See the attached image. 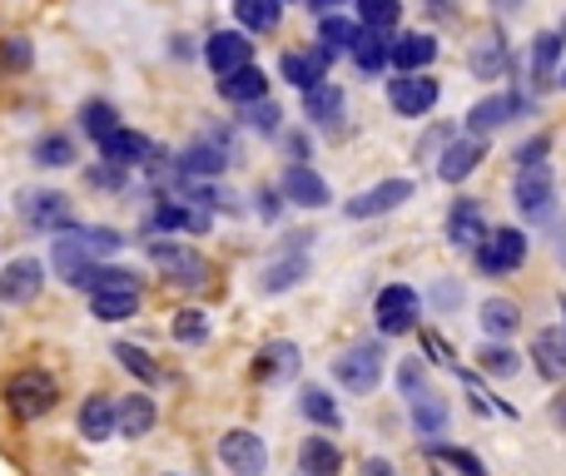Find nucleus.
<instances>
[{"mask_svg": "<svg viewBox=\"0 0 566 476\" xmlns=\"http://www.w3.org/2000/svg\"><path fill=\"white\" fill-rule=\"evenodd\" d=\"M343 109H348V99H343L338 85H313L308 95H303V119H313L318 129H338L343 125Z\"/></svg>", "mask_w": 566, "mask_h": 476, "instance_id": "a878e982", "label": "nucleus"}, {"mask_svg": "<svg viewBox=\"0 0 566 476\" xmlns=\"http://www.w3.org/2000/svg\"><path fill=\"white\" fill-rule=\"evenodd\" d=\"M428 10H432V15H452V6H448V0H428Z\"/></svg>", "mask_w": 566, "mask_h": 476, "instance_id": "680f3d73", "label": "nucleus"}, {"mask_svg": "<svg viewBox=\"0 0 566 476\" xmlns=\"http://www.w3.org/2000/svg\"><path fill=\"white\" fill-rule=\"evenodd\" d=\"M478 368L488 372V378H497V382H507V378H517L522 372V352L512 348V342H482V352H478Z\"/></svg>", "mask_w": 566, "mask_h": 476, "instance_id": "e433bc0d", "label": "nucleus"}, {"mask_svg": "<svg viewBox=\"0 0 566 476\" xmlns=\"http://www.w3.org/2000/svg\"><path fill=\"white\" fill-rule=\"evenodd\" d=\"M279 119H283V109L274 105V99H254V105H244V125L259 129V135H279Z\"/></svg>", "mask_w": 566, "mask_h": 476, "instance_id": "de8ad7c7", "label": "nucleus"}, {"mask_svg": "<svg viewBox=\"0 0 566 476\" xmlns=\"http://www.w3.org/2000/svg\"><path fill=\"white\" fill-rule=\"evenodd\" d=\"M90 313L99 322H125L139 313V288H105V293H90Z\"/></svg>", "mask_w": 566, "mask_h": 476, "instance_id": "f704fd0d", "label": "nucleus"}, {"mask_svg": "<svg viewBox=\"0 0 566 476\" xmlns=\"http://www.w3.org/2000/svg\"><path fill=\"white\" fill-rule=\"evenodd\" d=\"M358 20H348V15H338V10H333V15H323L318 20V45L328 50V55H348L353 50V40H358Z\"/></svg>", "mask_w": 566, "mask_h": 476, "instance_id": "4c0bfd02", "label": "nucleus"}, {"mask_svg": "<svg viewBox=\"0 0 566 476\" xmlns=\"http://www.w3.org/2000/svg\"><path fill=\"white\" fill-rule=\"evenodd\" d=\"M155 422H159L155 398H145V392L115 398V432H119V437L139 442V437H149V432H155Z\"/></svg>", "mask_w": 566, "mask_h": 476, "instance_id": "aec40b11", "label": "nucleus"}, {"mask_svg": "<svg viewBox=\"0 0 566 476\" xmlns=\"http://www.w3.org/2000/svg\"><path fill=\"white\" fill-rule=\"evenodd\" d=\"M115 358H119V368L129 372V378H139L145 388H155L159 382V368H155V358H149L139 342H115Z\"/></svg>", "mask_w": 566, "mask_h": 476, "instance_id": "c03bdc74", "label": "nucleus"}, {"mask_svg": "<svg viewBox=\"0 0 566 476\" xmlns=\"http://www.w3.org/2000/svg\"><path fill=\"white\" fill-rule=\"evenodd\" d=\"M149 263H155L165 278L185 283V288H199V283L209 278V258L199 248H189V243H175V239H155L149 243Z\"/></svg>", "mask_w": 566, "mask_h": 476, "instance_id": "0eeeda50", "label": "nucleus"}, {"mask_svg": "<svg viewBox=\"0 0 566 476\" xmlns=\"http://www.w3.org/2000/svg\"><path fill=\"white\" fill-rule=\"evenodd\" d=\"M552 422H557V427L566 432V388L557 392V398H552Z\"/></svg>", "mask_w": 566, "mask_h": 476, "instance_id": "4d7b16f0", "label": "nucleus"}, {"mask_svg": "<svg viewBox=\"0 0 566 476\" xmlns=\"http://www.w3.org/2000/svg\"><path fill=\"white\" fill-rule=\"evenodd\" d=\"M442 99V85L432 75H392L388 80V105L398 109L402 119H422L432 115V105Z\"/></svg>", "mask_w": 566, "mask_h": 476, "instance_id": "1a4fd4ad", "label": "nucleus"}, {"mask_svg": "<svg viewBox=\"0 0 566 476\" xmlns=\"http://www.w3.org/2000/svg\"><path fill=\"white\" fill-rule=\"evenodd\" d=\"M408 408H412V432H418L422 442H438L442 432H448V422H452L448 398H438V392H418Z\"/></svg>", "mask_w": 566, "mask_h": 476, "instance_id": "393cba45", "label": "nucleus"}, {"mask_svg": "<svg viewBox=\"0 0 566 476\" xmlns=\"http://www.w3.org/2000/svg\"><path fill=\"white\" fill-rule=\"evenodd\" d=\"M50 263H55V273L70 283V288H80V278H85V268H90L95 258H90V248L80 243L75 229H65V234L50 243Z\"/></svg>", "mask_w": 566, "mask_h": 476, "instance_id": "b1692460", "label": "nucleus"}, {"mask_svg": "<svg viewBox=\"0 0 566 476\" xmlns=\"http://www.w3.org/2000/svg\"><path fill=\"white\" fill-rule=\"evenodd\" d=\"M80 437L85 442H109L115 437V398L109 392H90L80 408Z\"/></svg>", "mask_w": 566, "mask_h": 476, "instance_id": "bb28decb", "label": "nucleus"}, {"mask_svg": "<svg viewBox=\"0 0 566 476\" xmlns=\"http://www.w3.org/2000/svg\"><path fill=\"white\" fill-rule=\"evenodd\" d=\"M532 362H537V378H547V382L566 378V338L557 328H542L532 338Z\"/></svg>", "mask_w": 566, "mask_h": 476, "instance_id": "c85d7f7f", "label": "nucleus"}, {"mask_svg": "<svg viewBox=\"0 0 566 476\" xmlns=\"http://www.w3.org/2000/svg\"><path fill=\"white\" fill-rule=\"evenodd\" d=\"M303 278H308V258H303V253H283V258H274V263H264V268H259L254 288L264 293V298H279V293L298 288Z\"/></svg>", "mask_w": 566, "mask_h": 476, "instance_id": "4be33fe9", "label": "nucleus"}, {"mask_svg": "<svg viewBox=\"0 0 566 476\" xmlns=\"http://www.w3.org/2000/svg\"><path fill=\"white\" fill-rule=\"evenodd\" d=\"M328 65H333V55L323 45H313V50H289V55L279 60V75L289 80L293 89H303L308 95L313 85H323L328 80Z\"/></svg>", "mask_w": 566, "mask_h": 476, "instance_id": "dca6fc26", "label": "nucleus"}, {"mask_svg": "<svg viewBox=\"0 0 566 476\" xmlns=\"http://www.w3.org/2000/svg\"><path fill=\"white\" fill-rule=\"evenodd\" d=\"M155 224L159 229H175V234H209V214L205 209H195V204H185V199H159V209H155Z\"/></svg>", "mask_w": 566, "mask_h": 476, "instance_id": "72a5a7b5", "label": "nucleus"}, {"mask_svg": "<svg viewBox=\"0 0 566 476\" xmlns=\"http://www.w3.org/2000/svg\"><path fill=\"white\" fill-rule=\"evenodd\" d=\"M363 476H392V462L388 457H368L363 462Z\"/></svg>", "mask_w": 566, "mask_h": 476, "instance_id": "6e6d98bb", "label": "nucleus"}, {"mask_svg": "<svg viewBox=\"0 0 566 476\" xmlns=\"http://www.w3.org/2000/svg\"><path fill=\"white\" fill-rule=\"evenodd\" d=\"M557 85H562V89H566V65H562V70H557Z\"/></svg>", "mask_w": 566, "mask_h": 476, "instance_id": "0e129e2a", "label": "nucleus"}, {"mask_svg": "<svg viewBox=\"0 0 566 476\" xmlns=\"http://www.w3.org/2000/svg\"><path fill=\"white\" fill-rule=\"evenodd\" d=\"M343 472V452L333 437H303L298 447V476H338Z\"/></svg>", "mask_w": 566, "mask_h": 476, "instance_id": "cd10ccee", "label": "nucleus"}, {"mask_svg": "<svg viewBox=\"0 0 566 476\" xmlns=\"http://www.w3.org/2000/svg\"><path fill=\"white\" fill-rule=\"evenodd\" d=\"M169 338H175L179 348H199V342H209V318L199 308H179L175 322H169Z\"/></svg>", "mask_w": 566, "mask_h": 476, "instance_id": "37998d69", "label": "nucleus"}, {"mask_svg": "<svg viewBox=\"0 0 566 476\" xmlns=\"http://www.w3.org/2000/svg\"><path fill=\"white\" fill-rule=\"evenodd\" d=\"M303 6H313V10H318V15H333V10H338V6H348V0H303Z\"/></svg>", "mask_w": 566, "mask_h": 476, "instance_id": "bf43d9fd", "label": "nucleus"}, {"mask_svg": "<svg viewBox=\"0 0 566 476\" xmlns=\"http://www.w3.org/2000/svg\"><path fill=\"white\" fill-rule=\"evenodd\" d=\"M6 65L10 70H25L30 65V45H25V40H6Z\"/></svg>", "mask_w": 566, "mask_h": 476, "instance_id": "603ef678", "label": "nucleus"}, {"mask_svg": "<svg viewBox=\"0 0 566 476\" xmlns=\"http://www.w3.org/2000/svg\"><path fill=\"white\" fill-rule=\"evenodd\" d=\"M219 462H224L234 476H264L269 472V447L259 432L249 427H234L219 437Z\"/></svg>", "mask_w": 566, "mask_h": 476, "instance_id": "6e6552de", "label": "nucleus"}, {"mask_svg": "<svg viewBox=\"0 0 566 476\" xmlns=\"http://www.w3.org/2000/svg\"><path fill=\"white\" fill-rule=\"evenodd\" d=\"M488 234V214H482L478 199H452L448 209V243L452 248H478Z\"/></svg>", "mask_w": 566, "mask_h": 476, "instance_id": "412c9836", "label": "nucleus"}, {"mask_svg": "<svg viewBox=\"0 0 566 476\" xmlns=\"http://www.w3.org/2000/svg\"><path fill=\"white\" fill-rule=\"evenodd\" d=\"M279 194L289 199V204H298V209H328L333 189H328V179H323L313 165H289V169H283Z\"/></svg>", "mask_w": 566, "mask_h": 476, "instance_id": "4468645a", "label": "nucleus"}, {"mask_svg": "<svg viewBox=\"0 0 566 476\" xmlns=\"http://www.w3.org/2000/svg\"><path fill=\"white\" fill-rule=\"evenodd\" d=\"M289 155H293V165H308V155H313L308 135H289Z\"/></svg>", "mask_w": 566, "mask_h": 476, "instance_id": "5fc2aeb1", "label": "nucleus"}, {"mask_svg": "<svg viewBox=\"0 0 566 476\" xmlns=\"http://www.w3.org/2000/svg\"><path fill=\"white\" fill-rule=\"evenodd\" d=\"M165 476H179V472H165Z\"/></svg>", "mask_w": 566, "mask_h": 476, "instance_id": "338daca9", "label": "nucleus"}, {"mask_svg": "<svg viewBox=\"0 0 566 476\" xmlns=\"http://www.w3.org/2000/svg\"><path fill=\"white\" fill-rule=\"evenodd\" d=\"M428 452H432L438 462H448V467H458L462 476H488L482 457H472V452H462V447H448V442H428Z\"/></svg>", "mask_w": 566, "mask_h": 476, "instance_id": "49530a36", "label": "nucleus"}, {"mask_svg": "<svg viewBox=\"0 0 566 476\" xmlns=\"http://www.w3.org/2000/svg\"><path fill=\"white\" fill-rule=\"evenodd\" d=\"M512 194H517V214L527 219V224H552V214H557V174H552L547 159L517 169Z\"/></svg>", "mask_w": 566, "mask_h": 476, "instance_id": "f03ea898", "label": "nucleus"}, {"mask_svg": "<svg viewBox=\"0 0 566 476\" xmlns=\"http://www.w3.org/2000/svg\"><path fill=\"white\" fill-rule=\"evenodd\" d=\"M527 234L522 229H488L482 243L472 248V258H478V268L488 273V278H507V273H517L522 263H527Z\"/></svg>", "mask_w": 566, "mask_h": 476, "instance_id": "20e7f679", "label": "nucleus"}, {"mask_svg": "<svg viewBox=\"0 0 566 476\" xmlns=\"http://www.w3.org/2000/svg\"><path fill=\"white\" fill-rule=\"evenodd\" d=\"M175 55H179V60H189V55H195V45H189V35H175Z\"/></svg>", "mask_w": 566, "mask_h": 476, "instance_id": "052dcab7", "label": "nucleus"}, {"mask_svg": "<svg viewBox=\"0 0 566 476\" xmlns=\"http://www.w3.org/2000/svg\"><path fill=\"white\" fill-rule=\"evenodd\" d=\"M562 313H566V298H562Z\"/></svg>", "mask_w": 566, "mask_h": 476, "instance_id": "69168bd1", "label": "nucleus"}, {"mask_svg": "<svg viewBox=\"0 0 566 476\" xmlns=\"http://www.w3.org/2000/svg\"><path fill=\"white\" fill-rule=\"evenodd\" d=\"M328 372L343 392L368 398V392H378L382 372H388V352H382V342H353V348H343L338 358H333Z\"/></svg>", "mask_w": 566, "mask_h": 476, "instance_id": "f257e3e1", "label": "nucleus"}, {"mask_svg": "<svg viewBox=\"0 0 566 476\" xmlns=\"http://www.w3.org/2000/svg\"><path fill=\"white\" fill-rule=\"evenodd\" d=\"M234 15H239V25H244V30H259V35H269V30L279 25L283 6H279V0H234Z\"/></svg>", "mask_w": 566, "mask_h": 476, "instance_id": "79ce46f5", "label": "nucleus"}, {"mask_svg": "<svg viewBox=\"0 0 566 476\" xmlns=\"http://www.w3.org/2000/svg\"><path fill=\"white\" fill-rule=\"evenodd\" d=\"M205 65L214 70L219 80L244 70V65H254V40H249L244 30H214V35L205 40Z\"/></svg>", "mask_w": 566, "mask_h": 476, "instance_id": "f8f14e48", "label": "nucleus"}, {"mask_svg": "<svg viewBox=\"0 0 566 476\" xmlns=\"http://www.w3.org/2000/svg\"><path fill=\"white\" fill-rule=\"evenodd\" d=\"M75 234H80V243H85V248H90V258H109V253H119V248H125V239H119L115 234V229H75Z\"/></svg>", "mask_w": 566, "mask_h": 476, "instance_id": "09e8293b", "label": "nucleus"}, {"mask_svg": "<svg viewBox=\"0 0 566 476\" xmlns=\"http://www.w3.org/2000/svg\"><path fill=\"white\" fill-rule=\"evenodd\" d=\"M15 209L40 234H65V229H75V209H70V199L60 194V189H25V194L15 199Z\"/></svg>", "mask_w": 566, "mask_h": 476, "instance_id": "423d86ee", "label": "nucleus"}, {"mask_svg": "<svg viewBox=\"0 0 566 476\" xmlns=\"http://www.w3.org/2000/svg\"><path fill=\"white\" fill-rule=\"evenodd\" d=\"M229 145H219V139H199V145H189L185 155H175V174L179 179H214L229 169Z\"/></svg>", "mask_w": 566, "mask_h": 476, "instance_id": "a211bd4d", "label": "nucleus"}, {"mask_svg": "<svg viewBox=\"0 0 566 476\" xmlns=\"http://www.w3.org/2000/svg\"><path fill=\"white\" fill-rule=\"evenodd\" d=\"M522 109H527V99H522V95H488V99H478V105L468 109V135L472 139L497 135V129L507 125L512 115H522Z\"/></svg>", "mask_w": 566, "mask_h": 476, "instance_id": "f3484780", "label": "nucleus"}, {"mask_svg": "<svg viewBox=\"0 0 566 476\" xmlns=\"http://www.w3.org/2000/svg\"><path fill=\"white\" fill-rule=\"evenodd\" d=\"M418 313H422V298L412 283H388V288L373 298V322H378L382 338H402V332L418 328Z\"/></svg>", "mask_w": 566, "mask_h": 476, "instance_id": "39448f33", "label": "nucleus"}, {"mask_svg": "<svg viewBox=\"0 0 566 476\" xmlns=\"http://www.w3.org/2000/svg\"><path fill=\"white\" fill-rule=\"evenodd\" d=\"M30 159H35L40 169H70L75 165V139L70 135H40L35 149H30Z\"/></svg>", "mask_w": 566, "mask_h": 476, "instance_id": "a19ab883", "label": "nucleus"}, {"mask_svg": "<svg viewBox=\"0 0 566 476\" xmlns=\"http://www.w3.org/2000/svg\"><path fill=\"white\" fill-rule=\"evenodd\" d=\"M557 60H562V30H542L537 45H532V85H537V95L557 85Z\"/></svg>", "mask_w": 566, "mask_h": 476, "instance_id": "7c9ffc66", "label": "nucleus"}, {"mask_svg": "<svg viewBox=\"0 0 566 476\" xmlns=\"http://www.w3.org/2000/svg\"><path fill=\"white\" fill-rule=\"evenodd\" d=\"M472 75L478 80H502L507 75V40L502 35L478 40V50H472Z\"/></svg>", "mask_w": 566, "mask_h": 476, "instance_id": "58836bf2", "label": "nucleus"}, {"mask_svg": "<svg viewBox=\"0 0 566 476\" xmlns=\"http://www.w3.org/2000/svg\"><path fill=\"white\" fill-rule=\"evenodd\" d=\"M388 50H392L388 30H358V40H353L348 55L358 60L363 75H382V70H388Z\"/></svg>", "mask_w": 566, "mask_h": 476, "instance_id": "473e14b6", "label": "nucleus"}, {"mask_svg": "<svg viewBox=\"0 0 566 476\" xmlns=\"http://www.w3.org/2000/svg\"><path fill=\"white\" fill-rule=\"evenodd\" d=\"M298 412L313 422V427H323V432H343V408L328 398V388H318V382L298 388Z\"/></svg>", "mask_w": 566, "mask_h": 476, "instance_id": "c756f323", "label": "nucleus"}, {"mask_svg": "<svg viewBox=\"0 0 566 476\" xmlns=\"http://www.w3.org/2000/svg\"><path fill=\"white\" fill-rule=\"evenodd\" d=\"M219 95L234 99V105H254V99H269V75L259 65H244L234 75L219 80Z\"/></svg>", "mask_w": 566, "mask_h": 476, "instance_id": "2f4dec72", "label": "nucleus"}, {"mask_svg": "<svg viewBox=\"0 0 566 476\" xmlns=\"http://www.w3.org/2000/svg\"><path fill=\"white\" fill-rule=\"evenodd\" d=\"M422 342H428V352H432V358H438V362H458V358H448V348H442V338H438V332H428V338H422Z\"/></svg>", "mask_w": 566, "mask_h": 476, "instance_id": "13d9d810", "label": "nucleus"}, {"mask_svg": "<svg viewBox=\"0 0 566 476\" xmlns=\"http://www.w3.org/2000/svg\"><path fill=\"white\" fill-rule=\"evenodd\" d=\"M488 159V139H472V135H452L438 155V179L442 184H462L472 169Z\"/></svg>", "mask_w": 566, "mask_h": 476, "instance_id": "ddd939ff", "label": "nucleus"}, {"mask_svg": "<svg viewBox=\"0 0 566 476\" xmlns=\"http://www.w3.org/2000/svg\"><path fill=\"white\" fill-rule=\"evenodd\" d=\"M478 322H482V332H488L492 342H507L512 332L522 328V308L512 298H488V303H482V318Z\"/></svg>", "mask_w": 566, "mask_h": 476, "instance_id": "c9c22d12", "label": "nucleus"}, {"mask_svg": "<svg viewBox=\"0 0 566 476\" xmlns=\"http://www.w3.org/2000/svg\"><path fill=\"white\" fill-rule=\"evenodd\" d=\"M438 60V40L428 30H408V35H392V50H388V65L398 75H428V65Z\"/></svg>", "mask_w": 566, "mask_h": 476, "instance_id": "2eb2a0df", "label": "nucleus"}, {"mask_svg": "<svg viewBox=\"0 0 566 476\" xmlns=\"http://www.w3.org/2000/svg\"><path fill=\"white\" fill-rule=\"evenodd\" d=\"M353 6H358L363 30H392L402 15V0H353Z\"/></svg>", "mask_w": 566, "mask_h": 476, "instance_id": "a18cd8bd", "label": "nucleus"}, {"mask_svg": "<svg viewBox=\"0 0 566 476\" xmlns=\"http://www.w3.org/2000/svg\"><path fill=\"white\" fill-rule=\"evenodd\" d=\"M412 194H418V184H412V179H382V184L353 194L348 204H343V214H348V219H378V214H392V209H402Z\"/></svg>", "mask_w": 566, "mask_h": 476, "instance_id": "9b49d317", "label": "nucleus"}, {"mask_svg": "<svg viewBox=\"0 0 566 476\" xmlns=\"http://www.w3.org/2000/svg\"><path fill=\"white\" fill-rule=\"evenodd\" d=\"M398 388H402V398H418V392H428V368H422L418 358H408L402 362V372H398Z\"/></svg>", "mask_w": 566, "mask_h": 476, "instance_id": "8fccbe9b", "label": "nucleus"}, {"mask_svg": "<svg viewBox=\"0 0 566 476\" xmlns=\"http://www.w3.org/2000/svg\"><path fill=\"white\" fill-rule=\"evenodd\" d=\"M149 149H155V145H149V139L139 135V129H125V125H119L115 135L99 139V159H105V165H115V169H135V165H145Z\"/></svg>", "mask_w": 566, "mask_h": 476, "instance_id": "5701e85b", "label": "nucleus"}, {"mask_svg": "<svg viewBox=\"0 0 566 476\" xmlns=\"http://www.w3.org/2000/svg\"><path fill=\"white\" fill-rule=\"evenodd\" d=\"M80 129L99 145L105 135H115L119 129V109L109 105V99H85V105H80Z\"/></svg>", "mask_w": 566, "mask_h": 476, "instance_id": "ea45409f", "label": "nucleus"}, {"mask_svg": "<svg viewBox=\"0 0 566 476\" xmlns=\"http://www.w3.org/2000/svg\"><path fill=\"white\" fill-rule=\"evenodd\" d=\"M259 214H264L269 224H274V219L283 214V204H279V194H274V189H259Z\"/></svg>", "mask_w": 566, "mask_h": 476, "instance_id": "864d4df0", "label": "nucleus"}, {"mask_svg": "<svg viewBox=\"0 0 566 476\" xmlns=\"http://www.w3.org/2000/svg\"><path fill=\"white\" fill-rule=\"evenodd\" d=\"M55 402H60V382L50 378V372H40V368H25V372H15V378L6 382V408L15 412L20 422L45 417Z\"/></svg>", "mask_w": 566, "mask_h": 476, "instance_id": "7ed1b4c3", "label": "nucleus"}, {"mask_svg": "<svg viewBox=\"0 0 566 476\" xmlns=\"http://www.w3.org/2000/svg\"><path fill=\"white\" fill-rule=\"evenodd\" d=\"M547 149H552V135H532L527 145L517 149V165L527 169V165H542V159H547Z\"/></svg>", "mask_w": 566, "mask_h": 476, "instance_id": "3c124183", "label": "nucleus"}, {"mask_svg": "<svg viewBox=\"0 0 566 476\" xmlns=\"http://www.w3.org/2000/svg\"><path fill=\"white\" fill-rule=\"evenodd\" d=\"M40 288H45V263L40 258H10L6 268H0V303L6 308H25V303L40 298Z\"/></svg>", "mask_w": 566, "mask_h": 476, "instance_id": "9d476101", "label": "nucleus"}, {"mask_svg": "<svg viewBox=\"0 0 566 476\" xmlns=\"http://www.w3.org/2000/svg\"><path fill=\"white\" fill-rule=\"evenodd\" d=\"M279 6H283V0H279Z\"/></svg>", "mask_w": 566, "mask_h": 476, "instance_id": "774afa93", "label": "nucleus"}, {"mask_svg": "<svg viewBox=\"0 0 566 476\" xmlns=\"http://www.w3.org/2000/svg\"><path fill=\"white\" fill-rule=\"evenodd\" d=\"M298 368H303V352H298V342H289V338H274L254 352V378L259 382H289Z\"/></svg>", "mask_w": 566, "mask_h": 476, "instance_id": "6ab92c4d", "label": "nucleus"}, {"mask_svg": "<svg viewBox=\"0 0 566 476\" xmlns=\"http://www.w3.org/2000/svg\"><path fill=\"white\" fill-rule=\"evenodd\" d=\"M492 6H497V10H507V15H512V10H522V6H527V0H492Z\"/></svg>", "mask_w": 566, "mask_h": 476, "instance_id": "e2e57ef3", "label": "nucleus"}]
</instances>
